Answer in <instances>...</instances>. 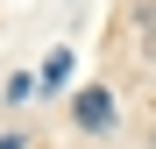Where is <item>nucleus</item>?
<instances>
[{"label": "nucleus", "instance_id": "obj_1", "mask_svg": "<svg viewBox=\"0 0 156 149\" xmlns=\"http://www.w3.org/2000/svg\"><path fill=\"white\" fill-rule=\"evenodd\" d=\"M71 114H78V128H99V135L114 128V99L99 92V85H92V92H78V107H71Z\"/></svg>", "mask_w": 156, "mask_h": 149}]
</instances>
